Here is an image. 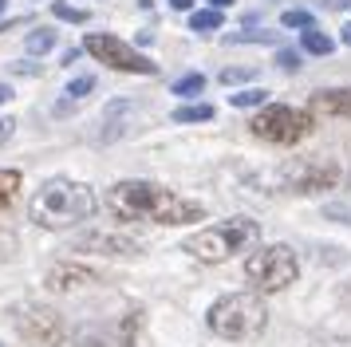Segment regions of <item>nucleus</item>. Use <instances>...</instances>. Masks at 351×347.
Instances as JSON below:
<instances>
[{"label":"nucleus","mask_w":351,"mask_h":347,"mask_svg":"<svg viewBox=\"0 0 351 347\" xmlns=\"http://www.w3.org/2000/svg\"><path fill=\"white\" fill-rule=\"evenodd\" d=\"M51 47H56V32L51 28H36L32 36L24 40V51H28V56H44V51H51Z\"/></svg>","instance_id":"17"},{"label":"nucleus","mask_w":351,"mask_h":347,"mask_svg":"<svg viewBox=\"0 0 351 347\" xmlns=\"http://www.w3.org/2000/svg\"><path fill=\"white\" fill-rule=\"evenodd\" d=\"M225 44H280V32H265V28H241L229 32Z\"/></svg>","instance_id":"15"},{"label":"nucleus","mask_w":351,"mask_h":347,"mask_svg":"<svg viewBox=\"0 0 351 347\" xmlns=\"http://www.w3.org/2000/svg\"><path fill=\"white\" fill-rule=\"evenodd\" d=\"M16 134V119H0V146Z\"/></svg>","instance_id":"26"},{"label":"nucleus","mask_w":351,"mask_h":347,"mask_svg":"<svg viewBox=\"0 0 351 347\" xmlns=\"http://www.w3.org/2000/svg\"><path fill=\"white\" fill-rule=\"evenodd\" d=\"M280 24H285V28H300V32H308V28H316V16L308 12V8H288V12L280 16Z\"/></svg>","instance_id":"21"},{"label":"nucleus","mask_w":351,"mask_h":347,"mask_svg":"<svg viewBox=\"0 0 351 347\" xmlns=\"http://www.w3.org/2000/svg\"><path fill=\"white\" fill-rule=\"evenodd\" d=\"M300 47L308 51V56H332L335 40L332 36H324L319 28H308V32H300Z\"/></svg>","instance_id":"13"},{"label":"nucleus","mask_w":351,"mask_h":347,"mask_svg":"<svg viewBox=\"0 0 351 347\" xmlns=\"http://www.w3.org/2000/svg\"><path fill=\"white\" fill-rule=\"evenodd\" d=\"M170 8H174V12H190L193 0H170Z\"/></svg>","instance_id":"28"},{"label":"nucleus","mask_w":351,"mask_h":347,"mask_svg":"<svg viewBox=\"0 0 351 347\" xmlns=\"http://www.w3.org/2000/svg\"><path fill=\"white\" fill-rule=\"evenodd\" d=\"M206 324L213 335L245 344V339H256L261 331L269 328V308H265V300L256 292H229V296L213 300Z\"/></svg>","instance_id":"3"},{"label":"nucleus","mask_w":351,"mask_h":347,"mask_svg":"<svg viewBox=\"0 0 351 347\" xmlns=\"http://www.w3.org/2000/svg\"><path fill=\"white\" fill-rule=\"evenodd\" d=\"M12 24H20V20H0V32H8Z\"/></svg>","instance_id":"32"},{"label":"nucleus","mask_w":351,"mask_h":347,"mask_svg":"<svg viewBox=\"0 0 351 347\" xmlns=\"http://www.w3.org/2000/svg\"><path fill=\"white\" fill-rule=\"evenodd\" d=\"M221 24H225L221 8H202V12L190 16V28L197 32V36H213V32H221Z\"/></svg>","instance_id":"14"},{"label":"nucleus","mask_w":351,"mask_h":347,"mask_svg":"<svg viewBox=\"0 0 351 347\" xmlns=\"http://www.w3.org/2000/svg\"><path fill=\"white\" fill-rule=\"evenodd\" d=\"M8 99H12V87H8V83H0V103H8Z\"/></svg>","instance_id":"29"},{"label":"nucleus","mask_w":351,"mask_h":347,"mask_svg":"<svg viewBox=\"0 0 351 347\" xmlns=\"http://www.w3.org/2000/svg\"><path fill=\"white\" fill-rule=\"evenodd\" d=\"M99 272H91V268L83 265H56L48 272V288L51 292H75V288H87V284H95Z\"/></svg>","instance_id":"12"},{"label":"nucleus","mask_w":351,"mask_h":347,"mask_svg":"<svg viewBox=\"0 0 351 347\" xmlns=\"http://www.w3.org/2000/svg\"><path fill=\"white\" fill-rule=\"evenodd\" d=\"M339 40H343V44L351 47V20H348V24H343V32H339Z\"/></svg>","instance_id":"30"},{"label":"nucleus","mask_w":351,"mask_h":347,"mask_svg":"<svg viewBox=\"0 0 351 347\" xmlns=\"http://www.w3.org/2000/svg\"><path fill=\"white\" fill-rule=\"evenodd\" d=\"M256 79V67H225L221 71V83H249Z\"/></svg>","instance_id":"25"},{"label":"nucleus","mask_w":351,"mask_h":347,"mask_svg":"<svg viewBox=\"0 0 351 347\" xmlns=\"http://www.w3.org/2000/svg\"><path fill=\"white\" fill-rule=\"evenodd\" d=\"M16 189H20V174L16 170H0V205L8 202Z\"/></svg>","instance_id":"22"},{"label":"nucleus","mask_w":351,"mask_h":347,"mask_svg":"<svg viewBox=\"0 0 351 347\" xmlns=\"http://www.w3.org/2000/svg\"><path fill=\"white\" fill-rule=\"evenodd\" d=\"M245 276L256 292H280L288 284H296L300 276V261L288 245H265L245 261Z\"/></svg>","instance_id":"6"},{"label":"nucleus","mask_w":351,"mask_h":347,"mask_svg":"<svg viewBox=\"0 0 351 347\" xmlns=\"http://www.w3.org/2000/svg\"><path fill=\"white\" fill-rule=\"evenodd\" d=\"M75 249L87 252H107V256H119V252H143V241L138 237H127L119 229H99V233H87L75 241Z\"/></svg>","instance_id":"10"},{"label":"nucleus","mask_w":351,"mask_h":347,"mask_svg":"<svg viewBox=\"0 0 351 347\" xmlns=\"http://www.w3.org/2000/svg\"><path fill=\"white\" fill-rule=\"evenodd\" d=\"M229 103H233L237 110H245V107H265V103H269V91H265V87H245V91L229 95Z\"/></svg>","instance_id":"18"},{"label":"nucleus","mask_w":351,"mask_h":347,"mask_svg":"<svg viewBox=\"0 0 351 347\" xmlns=\"http://www.w3.org/2000/svg\"><path fill=\"white\" fill-rule=\"evenodd\" d=\"M312 126H316V115L304 107H288V103H265V107L253 115V130L261 142H272V146H292V142H300L312 134Z\"/></svg>","instance_id":"5"},{"label":"nucleus","mask_w":351,"mask_h":347,"mask_svg":"<svg viewBox=\"0 0 351 347\" xmlns=\"http://www.w3.org/2000/svg\"><path fill=\"white\" fill-rule=\"evenodd\" d=\"M99 209L95 189L83 186V182H67V178H51L32 193L28 202V217L40 225V229H71L87 221Z\"/></svg>","instance_id":"2"},{"label":"nucleus","mask_w":351,"mask_h":347,"mask_svg":"<svg viewBox=\"0 0 351 347\" xmlns=\"http://www.w3.org/2000/svg\"><path fill=\"white\" fill-rule=\"evenodd\" d=\"M229 4H233V0H209V8H221V12L229 8Z\"/></svg>","instance_id":"31"},{"label":"nucleus","mask_w":351,"mask_h":347,"mask_svg":"<svg viewBox=\"0 0 351 347\" xmlns=\"http://www.w3.org/2000/svg\"><path fill=\"white\" fill-rule=\"evenodd\" d=\"M12 324H16V331L36 347H60L64 344V324H60V315L51 312V308L24 304V308L12 312Z\"/></svg>","instance_id":"9"},{"label":"nucleus","mask_w":351,"mask_h":347,"mask_svg":"<svg viewBox=\"0 0 351 347\" xmlns=\"http://www.w3.org/2000/svg\"><path fill=\"white\" fill-rule=\"evenodd\" d=\"M91 91H95V75H80V79L67 83V95L71 99H83V95H91Z\"/></svg>","instance_id":"23"},{"label":"nucleus","mask_w":351,"mask_h":347,"mask_svg":"<svg viewBox=\"0 0 351 347\" xmlns=\"http://www.w3.org/2000/svg\"><path fill=\"white\" fill-rule=\"evenodd\" d=\"M206 91V75L202 71H190V75H182L174 83V95H182V99H190V95H202Z\"/></svg>","instance_id":"19"},{"label":"nucleus","mask_w":351,"mask_h":347,"mask_svg":"<svg viewBox=\"0 0 351 347\" xmlns=\"http://www.w3.org/2000/svg\"><path fill=\"white\" fill-rule=\"evenodd\" d=\"M107 209L119 221H158V225H190L206 217V205L150 182H114L107 189Z\"/></svg>","instance_id":"1"},{"label":"nucleus","mask_w":351,"mask_h":347,"mask_svg":"<svg viewBox=\"0 0 351 347\" xmlns=\"http://www.w3.org/2000/svg\"><path fill=\"white\" fill-rule=\"evenodd\" d=\"M261 237V225L253 217H229V221H217L202 233H193L182 241V252H190L193 261H206V265H217V261H229L253 245Z\"/></svg>","instance_id":"4"},{"label":"nucleus","mask_w":351,"mask_h":347,"mask_svg":"<svg viewBox=\"0 0 351 347\" xmlns=\"http://www.w3.org/2000/svg\"><path fill=\"white\" fill-rule=\"evenodd\" d=\"M308 110L328 119H351V87H324L308 99Z\"/></svg>","instance_id":"11"},{"label":"nucleus","mask_w":351,"mask_h":347,"mask_svg":"<svg viewBox=\"0 0 351 347\" xmlns=\"http://www.w3.org/2000/svg\"><path fill=\"white\" fill-rule=\"evenodd\" d=\"M276 182L288 193H324L339 182V166L332 158H288L276 170Z\"/></svg>","instance_id":"8"},{"label":"nucleus","mask_w":351,"mask_h":347,"mask_svg":"<svg viewBox=\"0 0 351 347\" xmlns=\"http://www.w3.org/2000/svg\"><path fill=\"white\" fill-rule=\"evenodd\" d=\"M276 67H280V71H300V51L280 47V51H276Z\"/></svg>","instance_id":"24"},{"label":"nucleus","mask_w":351,"mask_h":347,"mask_svg":"<svg viewBox=\"0 0 351 347\" xmlns=\"http://www.w3.org/2000/svg\"><path fill=\"white\" fill-rule=\"evenodd\" d=\"M83 51L95 56L99 63L114 67V71H127V75H158V63L150 60V56H143L134 44H123L111 32H91L83 40Z\"/></svg>","instance_id":"7"},{"label":"nucleus","mask_w":351,"mask_h":347,"mask_svg":"<svg viewBox=\"0 0 351 347\" xmlns=\"http://www.w3.org/2000/svg\"><path fill=\"white\" fill-rule=\"evenodd\" d=\"M170 119L174 123H209L213 119V107L209 103H182V107H174Z\"/></svg>","instance_id":"16"},{"label":"nucleus","mask_w":351,"mask_h":347,"mask_svg":"<svg viewBox=\"0 0 351 347\" xmlns=\"http://www.w3.org/2000/svg\"><path fill=\"white\" fill-rule=\"evenodd\" d=\"M51 12H56V20H67V24H87V8H75L67 0H51Z\"/></svg>","instance_id":"20"},{"label":"nucleus","mask_w":351,"mask_h":347,"mask_svg":"<svg viewBox=\"0 0 351 347\" xmlns=\"http://www.w3.org/2000/svg\"><path fill=\"white\" fill-rule=\"evenodd\" d=\"M12 71H16V75H36L40 67H36V63H12Z\"/></svg>","instance_id":"27"},{"label":"nucleus","mask_w":351,"mask_h":347,"mask_svg":"<svg viewBox=\"0 0 351 347\" xmlns=\"http://www.w3.org/2000/svg\"><path fill=\"white\" fill-rule=\"evenodd\" d=\"M4 4H8V0H0V12H4Z\"/></svg>","instance_id":"33"}]
</instances>
